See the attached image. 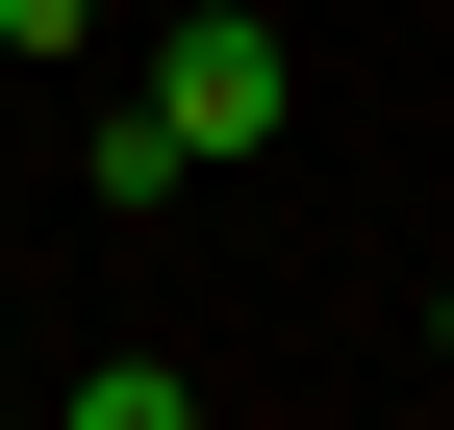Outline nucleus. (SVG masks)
Listing matches in <instances>:
<instances>
[{"label": "nucleus", "instance_id": "20e7f679", "mask_svg": "<svg viewBox=\"0 0 454 430\" xmlns=\"http://www.w3.org/2000/svg\"><path fill=\"white\" fill-rule=\"evenodd\" d=\"M429 380H454V304H429Z\"/></svg>", "mask_w": 454, "mask_h": 430}, {"label": "nucleus", "instance_id": "f03ea898", "mask_svg": "<svg viewBox=\"0 0 454 430\" xmlns=\"http://www.w3.org/2000/svg\"><path fill=\"white\" fill-rule=\"evenodd\" d=\"M51 430H202V380L177 354H101V380H51Z\"/></svg>", "mask_w": 454, "mask_h": 430}, {"label": "nucleus", "instance_id": "7ed1b4c3", "mask_svg": "<svg viewBox=\"0 0 454 430\" xmlns=\"http://www.w3.org/2000/svg\"><path fill=\"white\" fill-rule=\"evenodd\" d=\"M76 26H101V0H0V51H76Z\"/></svg>", "mask_w": 454, "mask_h": 430}, {"label": "nucleus", "instance_id": "f257e3e1", "mask_svg": "<svg viewBox=\"0 0 454 430\" xmlns=\"http://www.w3.org/2000/svg\"><path fill=\"white\" fill-rule=\"evenodd\" d=\"M278 101H303V51H278L253 0H202V26L152 51V127H177V152H278Z\"/></svg>", "mask_w": 454, "mask_h": 430}]
</instances>
